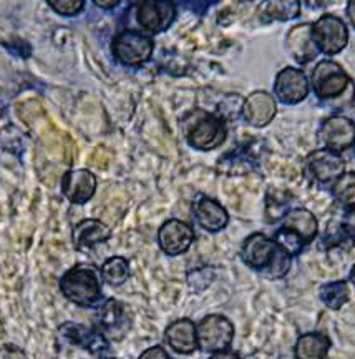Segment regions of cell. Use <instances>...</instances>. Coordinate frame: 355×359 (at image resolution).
Instances as JSON below:
<instances>
[{
	"label": "cell",
	"mask_w": 355,
	"mask_h": 359,
	"mask_svg": "<svg viewBox=\"0 0 355 359\" xmlns=\"http://www.w3.org/2000/svg\"><path fill=\"white\" fill-rule=\"evenodd\" d=\"M241 257L242 262L254 269L272 268L274 276H282L289 268L287 255L276 245V241L269 240L263 233H254L246 238Z\"/></svg>",
	"instance_id": "obj_1"
},
{
	"label": "cell",
	"mask_w": 355,
	"mask_h": 359,
	"mask_svg": "<svg viewBox=\"0 0 355 359\" xmlns=\"http://www.w3.org/2000/svg\"><path fill=\"white\" fill-rule=\"evenodd\" d=\"M60 290L76 306H93L102 296V285L97 273L85 266H74L62 276Z\"/></svg>",
	"instance_id": "obj_2"
},
{
	"label": "cell",
	"mask_w": 355,
	"mask_h": 359,
	"mask_svg": "<svg viewBox=\"0 0 355 359\" xmlns=\"http://www.w3.org/2000/svg\"><path fill=\"white\" fill-rule=\"evenodd\" d=\"M153 39L145 32L134 29H125L116 35L111 43V50L120 64L138 67L148 62L153 55Z\"/></svg>",
	"instance_id": "obj_3"
},
{
	"label": "cell",
	"mask_w": 355,
	"mask_h": 359,
	"mask_svg": "<svg viewBox=\"0 0 355 359\" xmlns=\"http://www.w3.org/2000/svg\"><path fill=\"white\" fill-rule=\"evenodd\" d=\"M197 346L206 353H224L235 338V326L221 314H209L196 327Z\"/></svg>",
	"instance_id": "obj_4"
},
{
	"label": "cell",
	"mask_w": 355,
	"mask_h": 359,
	"mask_svg": "<svg viewBox=\"0 0 355 359\" xmlns=\"http://www.w3.org/2000/svg\"><path fill=\"white\" fill-rule=\"evenodd\" d=\"M312 40L319 50L335 55L344 50L349 42V30L342 19L335 15H323L312 25Z\"/></svg>",
	"instance_id": "obj_5"
},
{
	"label": "cell",
	"mask_w": 355,
	"mask_h": 359,
	"mask_svg": "<svg viewBox=\"0 0 355 359\" xmlns=\"http://www.w3.org/2000/svg\"><path fill=\"white\" fill-rule=\"evenodd\" d=\"M349 75L342 67L332 60H322L312 72V87L319 98L329 100L339 97L349 87Z\"/></svg>",
	"instance_id": "obj_6"
},
{
	"label": "cell",
	"mask_w": 355,
	"mask_h": 359,
	"mask_svg": "<svg viewBox=\"0 0 355 359\" xmlns=\"http://www.w3.org/2000/svg\"><path fill=\"white\" fill-rule=\"evenodd\" d=\"M226 125L221 118L214 115H204L188 130L186 138L190 147L201 151H209L221 147L226 140Z\"/></svg>",
	"instance_id": "obj_7"
},
{
	"label": "cell",
	"mask_w": 355,
	"mask_h": 359,
	"mask_svg": "<svg viewBox=\"0 0 355 359\" xmlns=\"http://www.w3.org/2000/svg\"><path fill=\"white\" fill-rule=\"evenodd\" d=\"M193 241H195V231L188 223L181 219H168L161 224L158 231L160 248L169 257H178V255L186 253L190 250Z\"/></svg>",
	"instance_id": "obj_8"
},
{
	"label": "cell",
	"mask_w": 355,
	"mask_h": 359,
	"mask_svg": "<svg viewBox=\"0 0 355 359\" xmlns=\"http://www.w3.org/2000/svg\"><path fill=\"white\" fill-rule=\"evenodd\" d=\"M176 6L173 2H141L137 7V20L150 34H160L173 24Z\"/></svg>",
	"instance_id": "obj_9"
},
{
	"label": "cell",
	"mask_w": 355,
	"mask_h": 359,
	"mask_svg": "<svg viewBox=\"0 0 355 359\" xmlns=\"http://www.w3.org/2000/svg\"><path fill=\"white\" fill-rule=\"evenodd\" d=\"M97 327L106 339L118 341L127 334L130 327V318L123 304L116 299H108L97 313Z\"/></svg>",
	"instance_id": "obj_10"
},
{
	"label": "cell",
	"mask_w": 355,
	"mask_h": 359,
	"mask_svg": "<svg viewBox=\"0 0 355 359\" xmlns=\"http://www.w3.org/2000/svg\"><path fill=\"white\" fill-rule=\"evenodd\" d=\"M274 93L282 103H289V105L302 102L309 95L307 77L302 70L287 67L277 74L276 82H274Z\"/></svg>",
	"instance_id": "obj_11"
},
{
	"label": "cell",
	"mask_w": 355,
	"mask_h": 359,
	"mask_svg": "<svg viewBox=\"0 0 355 359\" xmlns=\"http://www.w3.org/2000/svg\"><path fill=\"white\" fill-rule=\"evenodd\" d=\"M321 140L327 150L342 151L355 143V125L345 116H330L321 128Z\"/></svg>",
	"instance_id": "obj_12"
},
{
	"label": "cell",
	"mask_w": 355,
	"mask_h": 359,
	"mask_svg": "<svg viewBox=\"0 0 355 359\" xmlns=\"http://www.w3.org/2000/svg\"><path fill=\"white\" fill-rule=\"evenodd\" d=\"M95 190L97 178L88 170H71V172L65 173L64 180H62V193L67 200L75 205H83L92 200Z\"/></svg>",
	"instance_id": "obj_13"
},
{
	"label": "cell",
	"mask_w": 355,
	"mask_h": 359,
	"mask_svg": "<svg viewBox=\"0 0 355 359\" xmlns=\"http://www.w3.org/2000/svg\"><path fill=\"white\" fill-rule=\"evenodd\" d=\"M307 168L317 182L330 183L342 177L345 161L339 154L323 148V150H317L309 155Z\"/></svg>",
	"instance_id": "obj_14"
},
{
	"label": "cell",
	"mask_w": 355,
	"mask_h": 359,
	"mask_svg": "<svg viewBox=\"0 0 355 359\" xmlns=\"http://www.w3.org/2000/svg\"><path fill=\"white\" fill-rule=\"evenodd\" d=\"M276 114V100H274L272 95H269L267 92H263V90L251 93L244 103H242V115L253 127H266V125L272 122Z\"/></svg>",
	"instance_id": "obj_15"
},
{
	"label": "cell",
	"mask_w": 355,
	"mask_h": 359,
	"mask_svg": "<svg viewBox=\"0 0 355 359\" xmlns=\"http://www.w3.org/2000/svg\"><path fill=\"white\" fill-rule=\"evenodd\" d=\"M60 334L69 341V343L88 349L90 353L97 354L108 349V339L102 334V331L95 326L76 325V323H67L60 327Z\"/></svg>",
	"instance_id": "obj_16"
},
{
	"label": "cell",
	"mask_w": 355,
	"mask_h": 359,
	"mask_svg": "<svg viewBox=\"0 0 355 359\" xmlns=\"http://www.w3.org/2000/svg\"><path fill=\"white\" fill-rule=\"evenodd\" d=\"M193 210H195V218L197 224L201 228H204L206 231H221L223 228H226L229 222L226 208L216 200L208 198V196H201L195 203V206H193Z\"/></svg>",
	"instance_id": "obj_17"
},
{
	"label": "cell",
	"mask_w": 355,
	"mask_h": 359,
	"mask_svg": "<svg viewBox=\"0 0 355 359\" xmlns=\"http://www.w3.org/2000/svg\"><path fill=\"white\" fill-rule=\"evenodd\" d=\"M287 50L291 55L299 62V64H307L316 58L317 47L312 40V25L300 24L292 27L291 32L287 34Z\"/></svg>",
	"instance_id": "obj_18"
},
{
	"label": "cell",
	"mask_w": 355,
	"mask_h": 359,
	"mask_svg": "<svg viewBox=\"0 0 355 359\" xmlns=\"http://www.w3.org/2000/svg\"><path fill=\"white\" fill-rule=\"evenodd\" d=\"M166 343L176 353L191 354L197 348L196 326L191 320H178L166 327Z\"/></svg>",
	"instance_id": "obj_19"
},
{
	"label": "cell",
	"mask_w": 355,
	"mask_h": 359,
	"mask_svg": "<svg viewBox=\"0 0 355 359\" xmlns=\"http://www.w3.org/2000/svg\"><path fill=\"white\" fill-rule=\"evenodd\" d=\"M111 231L100 219H83L75 226L74 243L76 250H90L108 241Z\"/></svg>",
	"instance_id": "obj_20"
},
{
	"label": "cell",
	"mask_w": 355,
	"mask_h": 359,
	"mask_svg": "<svg viewBox=\"0 0 355 359\" xmlns=\"http://www.w3.org/2000/svg\"><path fill=\"white\" fill-rule=\"evenodd\" d=\"M284 228L294 231L304 243H309V241H312L317 235V219L314 218V215L311 212L299 208L287 215Z\"/></svg>",
	"instance_id": "obj_21"
},
{
	"label": "cell",
	"mask_w": 355,
	"mask_h": 359,
	"mask_svg": "<svg viewBox=\"0 0 355 359\" xmlns=\"http://www.w3.org/2000/svg\"><path fill=\"white\" fill-rule=\"evenodd\" d=\"M330 341L321 333H307L300 336L295 344V358L298 359H326Z\"/></svg>",
	"instance_id": "obj_22"
},
{
	"label": "cell",
	"mask_w": 355,
	"mask_h": 359,
	"mask_svg": "<svg viewBox=\"0 0 355 359\" xmlns=\"http://www.w3.org/2000/svg\"><path fill=\"white\" fill-rule=\"evenodd\" d=\"M102 276L111 286L123 285L130 276V264L123 257H113L106 259L102 266Z\"/></svg>",
	"instance_id": "obj_23"
},
{
	"label": "cell",
	"mask_w": 355,
	"mask_h": 359,
	"mask_svg": "<svg viewBox=\"0 0 355 359\" xmlns=\"http://www.w3.org/2000/svg\"><path fill=\"white\" fill-rule=\"evenodd\" d=\"M349 286L345 281H334L321 290L323 304L330 309H340L349 302Z\"/></svg>",
	"instance_id": "obj_24"
},
{
	"label": "cell",
	"mask_w": 355,
	"mask_h": 359,
	"mask_svg": "<svg viewBox=\"0 0 355 359\" xmlns=\"http://www.w3.org/2000/svg\"><path fill=\"white\" fill-rule=\"evenodd\" d=\"M335 200L340 205L349 206V208H355V173H345L335 182L334 188Z\"/></svg>",
	"instance_id": "obj_25"
},
{
	"label": "cell",
	"mask_w": 355,
	"mask_h": 359,
	"mask_svg": "<svg viewBox=\"0 0 355 359\" xmlns=\"http://www.w3.org/2000/svg\"><path fill=\"white\" fill-rule=\"evenodd\" d=\"M300 12L299 2H269L266 6V13L276 20H291L298 17Z\"/></svg>",
	"instance_id": "obj_26"
},
{
	"label": "cell",
	"mask_w": 355,
	"mask_h": 359,
	"mask_svg": "<svg viewBox=\"0 0 355 359\" xmlns=\"http://www.w3.org/2000/svg\"><path fill=\"white\" fill-rule=\"evenodd\" d=\"M276 245L279 246V248L284 251L287 257H294V255H298L300 250H302V240L295 235L294 231L287 230V228H281L279 231L276 233Z\"/></svg>",
	"instance_id": "obj_27"
},
{
	"label": "cell",
	"mask_w": 355,
	"mask_h": 359,
	"mask_svg": "<svg viewBox=\"0 0 355 359\" xmlns=\"http://www.w3.org/2000/svg\"><path fill=\"white\" fill-rule=\"evenodd\" d=\"M48 7L64 17H74L83 11L85 2L83 0H50Z\"/></svg>",
	"instance_id": "obj_28"
},
{
	"label": "cell",
	"mask_w": 355,
	"mask_h": 359,
	"mask_svg": "<svg viewBox=\"0 0 355 359\" xmlns=\"http://www.w3.org/2000/svg\"><path fill=\"white\" fill-rule=\"evenodd\" d=\"M0 359H29L25 351L17 346H2L0 348Z\"/></svg>",
	"instance_id": "obj_29"
},
{
	"label": "cell",
	"mask_w": 355,
	"mask_h": 359,
	"mask_svg": "<svg viewBox=\"0 0 355 359\" xmlns=\"http://www.w3.org/2000/svg\"><path fill=\"white\" fill-rule=\"evenodd\" d=\"M140 359H169L168 353L161 346H153L141 354Z\"/></svg>",
	"instance_id": "obj_30"
},
{
	"label": "cell",
	"mask_w": 355,
	"mask_h": 359,
	"mask_svg": "<svg viewBox=\"0 0 355 359\" xmlns=\"http://www.w3.org/2000/svg\"><path fill=\"white\" fill-rule=\"evenodd\" d=\"M344 230L347 231V235L355 241V210H354V212H350L347 217H345Z\"/></svg>",
	"instance_id": "obj_31"
},
{
	"label": "cell",
	"mask_w": 355,
	"mask_h": 359,
	"mask_svg": "<svg viewBox=\"0 0 355 359\" xmlns=\"http://www.w3.org/2000/svg\"><path fill=\"white\" fill-rule=\"evenodd\" d=\"M95 4L102 8H113L118 6V0H97Z\"/></svg>",
	"instance_id": "obj_32"
},
{
	"label": "cell",
	"mask_w": 355,
	"mask_h": 359,
	"mask_svg": "<svg viewBox=\"0 0 355 359\" xmlns=\"http://www.w3.org/2000/svg\"><path fill=\"white\" fill-rule=\"evenodd\" d=\"M347 15L350 19V24L355 27V2H350L347 6Z\"/></svg>",
	"instance_id": "obj_33"
},
{
	"label": "cell",
	"mask_w": 355,
	"mask_h": 359,
	"mask_svg": "<svg viewBox=\"0 0 355 359\" xmlns=\"http://www.w3.org/2000/svg\"><path fill=\"white\" fill-rule=\"evenodd\" d=\"M211 359H237L235 354H229V353H218V356H213Z\"/></svg>",
	"instance_id": "obj_34"
},
{
	"label": "cell",
	"mask_w": 355,
	"mask_h": 359,
	"mask_svg": "<svg viewBox=\"0 0 355 359\" xmlns=\"http://www.w3.org/2000/svg\"><path fill=\"white\" fill-rule=\"evenodd\" d=\"M350 281H352V283H354V285H355V264H354L352 271H350Z\"/></svg>",
	"instance_id": "obj_35"
},
{
	"label": "cell",
	"mask_w": 355,
	"mask_h": 359,
	"mask_svg": "<svg viewBox=\"0 0 355 359\" xmlns=\"http://www.w3.org/2000/svg\"><path fill=\"white\" fill-rule=\"evenodd\" d=\"M110 359H113V358H110Z\"/></svg>",
	"instance_id": "obj_36"
}]
</instances>
